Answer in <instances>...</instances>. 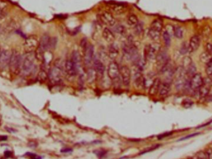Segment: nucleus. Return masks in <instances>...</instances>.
<instances>
[{
    "mask_svg": "<svg viewBox=\"0 0 212 159\" xmlns=\"http://www.w3.org/2000/svg\"><path fill=\"white\" fill-rule=\"evenodd\" d=\"M11 152H10V151H6L5 152H4V156L6 157H9L10 156H11Z\"/></svg>",
    "mask_w": 212,
    "mask_h": 159,
    "instance_id": "nucleus-45",
    "label": "nucleus"
},
{
    "mask_svg": "<svg viewBox=\"0 0 212 159\" xmlns=\"http://www.w3.org/2000/svg\"><path fill=\"white\" fill-rule=\"evenodd\" d=\"M11 53L6 50L0 51V69H5L9 66Z\"/></svg>",
    "mask_w": 212,
    "mask_h": 159,
    "instance_id": "nucleus-9",
    "label": "nucleus"
},
{
    "mask_svg": "<svg viewBox=\"0 0 212 159\" xmlns=\"http://www.w3.org/2000/svg\"><path fill=\"white\" fill-rule=\"evenodd\" d=\"M171 35L166 32V31H164L163 34V40L164 42V44L166 47H169L171 43Z\"/></svg>",
    "mask_w": 212,
    "mask_h": 159,
    "instance_id": "nucleus-30",
    "label": "nucleus"
},
{
    "mask_svg": "<svg viewBox=\"0 0 212 159\" xmlns=\"http://www.w3.org/2000/svg\"><path fill=\"white\" fill-rule=\"evenodd\" d=\"M161 82L160 81L159 79L157 78L154 80L153 84L150 86V89H149V93L152 95H154L159 91V89L160 87Z\"/></svg>",
    "mask_w": 212,
    "mask_h": 159,
    "instance_id": "nucleus-23",
    "label": "nucleus"
},
{
    "mask_svg": "<svg viewBox=\"0 0 212 159\" xmlns=\"http://www.w3.org/2000/svg\"><path fill=\"white\" fill-rule=\"evenodd\" d=\"M26 156L30 159H42L41 157L33 153H27Z\"/></svg>",
    "mask_w": 212,
    "mask_h": 159,
    "instance_id": "nucleus-40",
    "label": "nucleus"
},
{
    "mask_svg": "<svg viewBox=\"0 0 212 159\" xmlns=\"http://www.w3.org/2000/svg\"><path fill=\"white\" fill-rule=\"evenodd\" d=\"M115 32L117 33H118L119 34L122 35H124L127 33V30H126L125 27L124 25H117L116 27H115Z\"/></svg>",
    "mask_w": 212,
    "mask_h": 159,
    "instance_id": "nucleus-33",
    "label": "nucleus"
},
{
    "mask_svg": "<svg viewBox=\"0 0 212 159\" xmlns=\"http://www.w3.org/2000/svg\"><path fill=\"white\" fill-rule=\"evenodd\" d=\"M119 54V50L117 45L112 43L109 48L108 50V57L110 59H115Z\"/></svg>",
    "mask_w": 212,
    "mask_h": 159,
    "instance_id": "nucleus-21",
    "label": "nucleus"
},
{
    "mask_svg": "<svg viewBox=\"0 0 212 159\" xmlns=\"http://www.w3.org/2000/svg\"><path fill=\"white\" fill-rule=\"evenodd\" d=\"M191 49L189 48V43H187V42H184L182 43L181 47V50H180V52L182 55H185L186 53H188L189 52H191Z\"/></svg>",
    "mask_w": 212,
    "mask_h": 159,
    "instance_id": "nucleus-31",
    "label": "nucleus"
},
{
    "mask_svg": "<svg viewBox=\"0 0 212 159\" xmlns=\"http://www.w3.org/2000/svg\"><path fill=\"white\" fill-rule=\"evenodd\" d=\"M163 21L161 19H156L154 21H153V22L151 24L150 28L161 32V31L163 30Z\"/></svg>",
    "mask_w": 212,
    "mask_h": 159,
    "instance_id": "nucleus-25",
    "label": "nucleus"
},
{
    "mask_svg": "<svg viewBox=\"0 0 212 159\" xmlns=\"http://www.w3.org/2000/svg\"><path fill=\"white\" fill-rule=\"evenodd\" d=\"M49 78L52 83L54 84H60L62 81V68L54 66L49 71Z\"/></svg>",
    "mask_w": 212,
    "mask_h": 159,
    "instance_id": "nucleus-4",
    "label": "nucleus"
},
{
    "mask_svg": "<svg viewBox=\"0 0 212 159\" xmlns=\"http://www.w3.org/2000/svg\"><path fill=\"white\" fill-rule=\"evenodd\" d=\"M51 38L48 34H44L41 37L39 41V45L38 48L43 52H45L50 47V42Z\"/></svg>",
    "mask_w": 212,
    "mask_h": 159,
    "instance_id": "nucleus-14",
    "label": "nucleus"
},
{
    "mask_svg": "<svg viewBox=\"0 0 212 159\" xmlns=\"http://www.w3.org/2000/svg\"><path fill=\"white\" fill-rule=\"evenodd\" d=\"M156 64L159 69L162 70L169 63V58L167 53L164 51H160L156 58Z\"/></svg>",
    "mask_w": 212,
    "mask_h": 159,
    "instance_id": "nucleus-7",
    "label": "nucleus"
},
{
    "mask_svg": "<svg viewBox=\"0 0 212 159\" xmlns=\"http://www.w3.org/2000/svg\"><path fill=\"white\" fill-rule=\"evenodd\" d=\"M205 52L212 55V44L211 43H207L205 45Z\"/></svg>",
    "mask_w": 212,
    "mask_h": 159,
    "instance_id": "nucleus-41",
    "label": "nucleus"
},
{
    "mask_svg": "<svg viewBox=\"0 0 212 159\" xmlns=\"http://www.w3.org/2000/svg\"><path fill=\"white\" fill-rule=\"evenodd\" d=\"M100 20L104 24L110 27L114 26L116 23L115 17L109 12H104L102 13L100 16Z\"/></svg>",
    "mask_w": 212,
    "mask_h": 159,
    "instance_id": "nucleus-12",
    "label": "nucleus"
},
{
    "mask_svg": "<svg viewBox=\"0 0 212 159\" xmlns=\"http://www.w3.org/2000/svg\"><path fill=\"white\" fill-rule=\"evenodd\" d=\"M174 35L179 39H181L183 37V30L181 27L174 26Z\"/></svg>",
    "mask_w": 212,
    "mask_h": 159,
    "instance_id": "nucleus-29",
    "label": "nucleus"
},
{
    "mask_svg": "<svg viewBox=\"0 0 212 159\" xmlns=\"http://www.w3.org/2000/svg\"><path fill=\"white\" fill-rule=\"evenodd\" d=\"M161 51V45L158 42L150 43L145 47L144 58L149 60H156V57Z\"/></svg>",
    "mask_w": 212,
    "mask_h": 159,
    "instance_id": "nucleus-3",
    "label": "nucleus"
},
{
    "mask_svg": "<svg viewBox=\"0 0 212 159\" xmlns=\"http://www.w3.org/2000/svg\"><path fill=\"white\" fill-rule=\"evenodd\" d=\"M199 58L202 63L207 65L212 60V55L207 53V52H204L200 54Z\"/></svg>",
    "mask_w": 212,
    "mask_h": 159,
    "instance_id": "nucleus-28",
    "label": "nucleus"
},
{
    "mask_svg": "<svg viewBox=\"0 0 212 159\" xmlns=\"http://www.w3.org/2000/svg\"><path fill=\"white\" fill-rule=\"evenodd\" d=\"M109 6L111 10L116 14H122L127 11V6L121 3H111Z\"/></svg>",
    "mask_w": 212,
    "mask_h": 159,
    "instance_id": "nucleus-15",
    "label": "nucleus"
},
{
    "mask_svg": "<svg viewBox=\"0 0 212 159\" xmlns=\"http://www.w3.org/2000/svg\"><path fill=\"white\" fill-rule=\"evenodd\" d=\"M200 45V38L199 35H195L192 36L189 41V45L191 52H195L199 48Z\"/></svg>",
    "mask_w": 212,
    "mask_h": 159,
    "instance_id": "nucleus-16",
    "label": "nucleus"
},
{
    "mask_svg": "<svg viewBox=\"0 0 212 159\" xmlns=\"http://www.w3.org/2000/svg\"><path fill=\"white\" fill-rule=\"evenodd\" d=\"M107 75L109 78L112 80H119L120 76V68L116 62L112 61L109 65Z\"/></svg>",
    "mask_w": 212,
    "mask_h": 159,
    "instance_id": "nucleus-5",
    "label": "nucleus"
},
{
    "mask_svg": "<svg viewBox=\"0 0 212 159\" xmlns=\"http://www.w3.org/2000/svg\"><path fill=\"white\" fill-rule=\"evenodd\" d=\"M93 68L96 71L97 76H103L105 71V67L104 64L100 60H94L93 63Z\"/></svg>",
    "mask_w": 212,
    "mask_h": 159,
    "instance_id": "nucleus-18",
    "label": "nucleus"
},
{
    "mask_svg": "<svg viewBox=\"0 0 212 159\" xmlns=\"http://www.w3.org/2000/svg\"><path fill=\"white\" fill-rule=\"evenodd\" d=\"M196 158L197 159H208L206 152L200 151L196 155Z\"/></svg>",
    "mask_w": 212,
    "mask_h": 159,
    "instance_id": "nucleus-37",
    "label": "nucleus"
},
{
    "mask_svg": "<svg viewBox=\"0 0 212 159\" xmlns=\"http://www.w3.org/2000/svg\"><path fill=\"white\" fill-rule=\"evenodd\" d=\"M22 63V56L16 50L11 53L9 67L11 72L15 75H17L21 71Z\"/></svg>",
    "mask_w": 212,
    "mask_h": 159,
    "instance_id": "nucleus-2",
    "label": "nucleus"
},
{
    "mask_svg": "<svg viewBox=\"0 0 212 159\" xmlns=\"http://www.w3.org/2000/svg\"><path fill=\"white\" fill-rule=\"evenodd\" d=\"M160 146L159 144H157V145H154V146H152L151 148H148V149H145L144 151H143L141 153V154H144L145 153H147V152H151V151H153L156 149H158L159 147Z\"/></svg>",
    "mask_w": 212,
    "mask_h": 159,
    "instance_id": "nucleus-39",
    "label": "nucleus"
},
{
    "mask_svg": "<svg viewBox=\"0 0 212 159\" xmlns=\"http://www.w3.org/2000/svg\"><path fill=\"white\" fill-rule=\"evenodd\" d=\"M94 47L92 45H89L84 51V61L87 66H89L91 65L94 60Z\"/></svg>",
    "mask_w": 212,
    "mask_h": 159,
    "instance_id": "nucleus-8",
    "label": "nucleus"
},
{
    "mask_svg": "<svg viewBox=\"0 0 212 159\" xmlns=\"http://www.w3.org/2000/svg\"><path fill=\"white\" fill-rule=\"evenodd\" d=\"M102 37L108 43H112L115 40V35L113 32L108 28L104 29L102 31Z\"/></svg>",
    "mask_w": 212,
    "mask_h": 159,
    "instance_id": "nucleus-19",
    "label": "nucleus"
},
{
    "mask_svg": "<svg viewBox=\"0 0 212 159\" xmlns=\"http://www.w3.org/2000/svg\"><path fill=\"white\" fill-rule=\"evenodd\" d=\"M71 60L72 61L73 63L74 64L77 71L78 72L80 67V63H81V58L79 53L77 51H74L72 53L71 55Z\"/></svg>",
    "mask_w": 212,
    "mask_h": 159,
    "instance_id": "nucleus-22",
    "label": "nucleus"
},
{
    "mask_svg": "<svg viewBox=\"0 0 212 159\" xmlns=\"http://www.w3.org/2000/svg\"><path fill=\"white\" fill-rule=\"evenodd\" d=\"M198 134H199V133H195V134H192V135H190V136H187V137H186V138H182V139H188V138L194 137V136H195L196 135H198Z\"/></svg>",
    "mask_w": 212,
    "mask_h": 159,
    "instance_id": "nucleus-47",
    "label": "nucleus"
},
{
    "mask_svg": "<svg viewBox=\"0 0 212 159\" xmlns=\"http://www.w3.org/2000/svg\"><path fill=\"white\" fill-rule=\"evenodd\" d=\"M65 68L67 73L70 76H74L78 73V71L71 60L66 61L65 63Z\"/></svg>",
    "mask_w": 212,
    "mask_h": 159,
    "instance_id": "nucleus-17",
    "label": "nucleus"
},
{
    "mask_svg": "<svg viewBox=\"0 0 212 159\" xmlns=\"http://www.w3.org/2000/svg\"><path fill=\"white\" fill-rule=\"evenodd\" d=\"M120 75L124 85L129 86L131 80V71L127 66H122L120 68Z\"/></svg>",
    "mask_w": 212,
    "mask_h": 159,
    "instance_id": "nucleus-11",
    "label": "nucleus"
},
{
    "mask_svg": "<svg viewBox=\"0 0 212 159\" xmlns=\"http://www.w3.org/2000/svg\"><path fill=\"white\" fill-rule=\"evenodd\" d=\"M134 29H135V33L137 35H140L141 34H143V24L141 23H138L135 27H134Z\"/></svg>",
    "mask_w": 212,
    "mask_h": 159,
    "instance_id": "nucleus-34",
    "label": "nucleus"
},
{
    "mask_svg": "<svg viewBox=\"0 0 212 159\" xmlns=\"http://www.w3.org/2000/svg\"><path fill=\"white\" fill-rule=\"evenodd\" d=\"M35 58V53L33 52H28L22 57L21 71H22L24 75H29L33 71L35 68L34 62Z\"/></svg>",
    "mask_w": 212,
    "mask_h": 159,
    "instance_id": "nucleus-1",
    "label": "nucleus"
},
{
    "mask_svg": "<svg viewBox=\"0 0 212 159\" xmlns=\"http://www.w3.org/2000/svg\"><path fill=\"white\" fill-rule=\"evenodd\" d=\"M7 137L6 136H0V141H6Z\"/></svg>",
    "mask_w": 212,
    "mask_h": 159,
    "instance_id": "nucleus-46",
    "label": "nucleus"
},
{
    "mask_svg": "<svg viewBox=\"0 0 212 159\" xmlns=\"http://www.w3.org/2000/svg\"><path fill=\"white\" fill-rule=\"evenodd\" d=\"M204 80L200 73H196L190 80L189 85L191 90L194 91L199 90L200 87L203 85Z\"/></svg>",
    "mask_w": 212,
    "mask_h": 159,
    "instance_id": "nucleus-6",
    "label": "nucleus"
},
{
    "mask_svg": "<svg viewBox=\"0 0 212 159\" xmlns=\"http://www.w3.org/2000/svg\"><path fill=\"white\" fill-rule=\"evenodd\" d=\"M170 90H171V83L164 81L163 82L161 83L158 92L161 96L164 97V96H166L169 93Z\"/></svg>",
    "mask_w": 212,
    "mask_h": 159,
    "instance_id": "nucleus-20",
    "label": "nucleus"
},
{
    "mask_svg": "<svg viewBox=\"0 0 212 159\" xmlns=\"http://www.w3.org/2000/svg\"><path fill=\"white\" fill-rule=\"evenodd\" d=\"M97 78V74L93 68H90L87 71V79L89 83H92Z\"/></svg>",
    "mask_w": 212,
    "mask_h": 159,
    "instance_id": "nucleus-26",
    "label": "nucleus"
},
{
    "mask_svg": "<svg viewBox=\"0 0 212 159\" xmlns=\"http://www.w3.org/2000/svg\"><path fill=\"white\" fill-rule=\"evenodd\" d=\"M148 35L152 40L157 42L160 39L161 32L150 28L148 30Z\"/></svg>",
    "mask_w": 212,
    "mask_h": 159,
    "instance_id": "nucleus-24",
    "label": "nucleus"
},
{
    "mask_svg": "<svg viewBox=\"0 0 212 159\" xmlns=\"http://www.w3.org/2000/svg\"><path fill=\"white\" fill-rule=\"evenodd\" d=\"M212 80H210V78H208V80H204L203 85L200 87V88L198 90L200 97L204 98L208 95L210 90V88L212 85Z\"/></svg>",
    "mask_w": 212,
    "mask_h": 159,
    "instance_id": "nucleus-13",
    "label": "nucleus"
},
{
    "mask_svg": "<svg viewBox=\"0 0 212 159\" xmlns=\"http://www.w3.org/2000/svg\"><path fill=\"white\" fill-rule=\"evenodd\" d=\"M87 40L86 38H83L82 39V40H81L80 42V47L82 49L84 50V51H85V50L86 49L87 47Z\"/></svg>",
    "mask_w": 212,
    "mask_h": 159,
    "instance_id": "nucleus-38",
    "label": "nucleus"
},
{
    "mask_svg": "<svg viewBox=\"0 0 212 159\" xmlns=\"http://www.w3.org/2000/svg\"><path fill=\"white\" fill-rule=\"evenodd\" d=\"M0 51H1V50H0Z\"/></svg>",
    "mask_w": 212,
    "mask_h": 159,
    "instance_id": "nucleus-50",
    "label": "nucleus"
},
{
    "mask_svg": "<svg viewBox=\"0 0 212 159\" xmlns=\"http://www.w3.org/2000/svg\"><path fill=\"white\" fill-rule=\"evenodd\" d=\"M39 40L36 35H31L28 37L25 42V47L28 50V52H32L34 49L38 48Z\"/></svg>",
    "mask_w": 212,
    "mask_h": 159,
    "instance_id": "nucleus-10",
    "label": "nucleus"
},
{
    "mask_svg": "<svg viewBox=\"0 0 212 159\" xmlns=\"http://www.w3.org/2000/svg\"><path fill=\"white\" fill-rule=\"evenodd\" d=\"M192 105V102L191 100H184V107L188 108L191 107Z\"/></svg>",
    "mask_w": 212,
    "mask_h": 159,
    "instance_id": "nucleus-43",
    "label": "nucleus"
},
{
    "mask_svg": "<svg viewBox=\"0 0 212 159\" xmlns=\"http://www.w3.org/2000/svg\"><path fill=\"white\" fill-rule=\"evenodd\" d=\"M49 75L46 73V71L44 70H42L39 73L38 75V79L40 81H45L47 79Z\"/></svg>",
    "mask_w": 212,
    "mask_h": 159,
    "instance_id": "nucleus-35",
    "label": "nucleus"
},
{
    "mask_svg": "<svg viewBox=\"0 0 212 159\" xmlns=\"http://www.w3.org/2000/svg\"><path fill=\"white\" fill-rule=\"evenodd\" d=\"M206 65V74L208 78L212 80V59Z\"/></svg>",
    "mask_w": 212,
    "mask_h": 159,
    "instance_id": "nucleus-32",
    "label": "nucleus"
},
{
    "mask_svg": "<svg viewBox=\"0 0 212 159\" xmlns=\"http://www.w3.org/2000/svg\"><path fill=\"white\" fill-rule=\"evenodd\" d=\"M165 31H166L171 36L174 35V26L171 24H167L166 25Z\"/></svg>",
    "mask_w": 212,
    "mask_h": 159,
    "instance_id": "nucleus-36",
    "label": "nucleus"
},
{
    "mask_svg": "<svg viewBox=\"0 0 212 159\" xmlns=\"http://www.w3.org/2000/svg\"><path fill=\"white\" fill-rule=\"evenodd\" d=\"M57 39L56 38H51L49 48H54L57 45Z\"/></svg>",
    "mask_w": 212,
    "mask_h": 159,
    "instance_id": "nucleus-42",
    "label": "nucleus"
},
{
    "mask_svg": "<svg viewBox=\"0 0 212 159\" xmlns=\"http://www.w3.org/2000/svg\"><path fill=\"white\" fill-rule=\"evenodd\" d=\"M171 134H172V133H164L163 134L159 135V136H158V139H163V138H164L165 137H167V136H170Z\"/></svg>",
    "mask_w": 212,
    "mask_h": 159,
    "instance_id": "nucleus-44",
    "label": "nucleus"
},
{
    "mask_svg": "<svg viewBox=\"0 0 212 159\" xmlns=\"http://www.w3.org/2000/svg\"><path fill=\"white\" fill-rule=\"evenodd\" d=\"M197 159V158H196V159H193V158H191V159Z\"/></svg>",
    "mask_w": 212,
    "mask_h": 159,
    "instance_id": "nucleus-49",
    "label": "nucleus"
},
{
    "mask_svg": "<svg viewBox=\"0 0 212 159\" xmlns=\"http://www.w3.org/2000/svg\"><path fill=\"white\" fill-rule=\"evenodd\" d=\"M127 22L129 25L131 27H135L139 23V19L135 14H130L127 17Z\"/></svg>",
    "mask_w": 212,
    "mask_h": 159,
    "instance_id": "nucleus-27",
    "label": "nucleus"
},
{
    "mask_svg": "<svg viewBox=\"0 0 212 159\" xmlns=\"http://www.w3.org/2000/svg\"><path fill=\"white\" fill-rule=\"evenodd\" d=\"M72 151V150L70 149H65V151L62 150V152H70V151Z\"/></svg>",
    "mask_w": 212,
    "mask_h": 159,
    "instance_id": "nucleus-48",
    "label": "nucleus"
}]
</instances>
